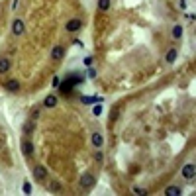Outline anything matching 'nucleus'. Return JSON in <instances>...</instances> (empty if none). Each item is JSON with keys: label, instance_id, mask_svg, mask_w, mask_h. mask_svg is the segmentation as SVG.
Returning <instances> with one entry per match:
<instances>
[{"label": "nucleus", "instance_id": "obj_22", "mask_svg": "<svg viewBox=\"0 0 196 196\" xmlns=\"http://www.w3.org/2000/svg\"><path fill=\"white\" fill-rule=\"evenodd\" d=\"M88 77H90V78H96V71H94L92 67H88Z\"/></svg>", "mask_w": 196, "mask_h": 196}, {"label": "nucleus", "instance_id": "obj_21", "mask_svg": "<svg viewBox=\"0 0 196 196\" xmlns=\"http://www.w3.org/2000/svg\"><path fill=\"white\" fill-rule=\"evenodd\" d=\"M133 194H145V190L139 188V186H133Z\"/></svg>", "mask_w": 196, "mask_h": 196}, {"label": "nucleus", "instance_id": "obj_16", "mask_svg": "<svg viewBox=\"0 0 196 196\" xmlns=\"http://www.w3.org/2000/svg\"><path fill=\"white\" fill-rule=\"evenodd\" d=\"M98 8L106 12V10H110V0H98Z\"/></svg>", "mask_w": 196, "mask_h": 196}, {"label": "nucleus", "instance_id": "obj_17", "mask_svg": "<svg viewBox=\"0 0 196 196\" xmlns=\"http://www.w3.org/2000/svg\"><path fill=\"white\" fill-rule=\"evenodd\" d=\"M173 37H175V39H180V37H183V27H180V26H175V27H173Z\"/></svg>", "mask_w": 196, "mask_h": 196}, {"label": "nucleus", "instance_id": "obj_4", "mask_svg": "<svg viewBox=\"0 0 196 196\" xmlns=\"http://www.w3.org/2000/svg\"><path fill=\"white\" fill-rule=\"evenodd\" d=\"M80 27H82V22H80L78 18H75V20H69V22H67L65 30L67 32H78Z\"/></svg>", "mask_w": 196, "mask_h": 196}, {"label": "nucleus", "instance_id": "obj_1", "mask_svg": "<svg viewBox=\"0 0 196 196\" xmlns=\"http://www.w3.org/2000/svg\"><path fill=\"white\" fill-rule=\"evenodd\" d=\"M85 78L80 77V75H71L69 78H63V82L59 85V90L63 92V94H69V92H73V88H75V85H80Z\"/></svg>", "mask_w": 196, "mask_h": 196}, {"label": "nucleus", "instance_id": "obj_12", "mask_svg": "<svg viewBox=\"0 0 196 196\" xmlns=\"http://www.w3.org/2000/svg\"><path fill=\"white\" fill-rule=\"evenodd\" d=\"M43 106H45V108H55V106H57V96L49 94V96L43 100Z\"/></svg>", "mask_w": 196, "mask_h": 196}, {"label": "nucleus", "instance_id": "obj_2", "mask_svg": "<svg viewBox=\"0 0 196 196\" xmlns=\"http://www.w3.org/2000/svg\"><path fill=\"white\" fill-rule=\"evenodd\" d=\"M194 175H196L194 163H186V165L183 167V176L186 178V180H192V178H194Z\"/></svg>", "mask_w": 196, "mask_h": 196}, {"label": "nucleus", "instance_id": "obj_15", "mask_svg": "<svg viewBox=\"0 0 196 196\" xmlns=\"http://www.w3.org/2000/svg\"><path fill=\"white\" fill-rule=\"evenodd\" d=\"M175 59H176V49H169V53H167L165 61H167V63H175Z\"/></svg>", "mask_w": 196, "mask_h": 196}, {"label": "nucleus", "instance_id": "obj_6", "mask_svg": "<svg viewBox=\"0 0 196 196\" xmlns=\"http://www.w3.org/2000/svg\"><path fill=\"white\" fill-rule=\"evenodd\" d=\"M63 57H65V47L55 45V47H53V51H51V59H53V61H61Z\"/></svg>", "mask_w": 196, "mask_h": 196}, {"label": "nucleus", "instance_id": "obj_24", "mask_svg": "<svg viewBox=\"0 0 196 196\" xmlns=\"http://www.w3.org/2000/svg\"><path fill=\"white\" fill-rule=\"evenodd\" d=\"M85 65H86V67H90V65H92V57H90V55L85 59Z\"/></svg>", "mask_w": 196, "mask_h": 196}, {"label": "nucleus", "instance_id": "obj_19", "mask_svg": "<svg viewBox=\"0 0 196 196\" xmlns=\"http://www.w3.org/2000/svg\"><path fill=\"white\" fill-rule=\"evenodd\" d=\"M92 114H94V116H100V114H102V106H100V102L92 108Z\"/></svg>", "mask_w": 196, "mask_h": 196}, {"label": "nucleus", "instance_id": "obj_5", "mask_svg": "<svg viewBox=\"0 0 196 196\" xmlns=\"http://www.w3.org/2000/svg\"><path fill=\"white\" fill-rule=\"evenodd\" d=\"M24 32H26L24 22H22V20H14V24H12V33H14V35H22Z\"/></svg>", "mask_w": 196, "mask_h": 196}, {"label": "nucleus", "instance_id": "obj_14", "mask_svg": "<svg viewBox=\"0 0 196 196\" xmlns=\"http://www.w3.org/2000/svg\"><path fill=\"white\" fill-rule=\"evenodd\" d=\"M10 59H0V73H6L8 69H10Z\"/></svg>", "mask_w": 196, "mask_h": 196}, {"label": "nucleus", "instance_id": "obj_8", "mask_svg": "<svg viewBox=\"0 0 196 196\" xmlns=\"http://www.w3.org/2000/svg\"><path fill=\"white\" fill-rule=\"evenodd\" d=\"M102 100H104V98L102 96H80V102H82V104H94V102H100V104H102Z\"/></svg>", "mask_w": 196, "mask_h": 196}, {"label": "nucleus", "instance_id": "obj_3", "mask_svg": "<svg viewBox=\"0 0 196 196\" xmlns=\"http://www.w3.org/2000/svg\"><path fill=\"white\" fill-rule=\"evenodd\" d=\"M80 186H82V188L94 186V175H92V173H85V175L80 176Z\"/></svg>", "mask_w": 196, "mask_h": 196}, {"label": "nucleus", "instance_id": "obj_7", "mask_svg": "<svg viewBox=\"0 0 196 196\" xmlns=\"http://www.w3.org/2000/svg\"><path fill=\"white\" fill-rule=\"evenodd\" d=\"M22 153H24V155L26 157H32L33 155V145H32V141H22Z\"/></svg>", "mask_w": 196, "mask_h": 196}, {"label": "nucleus", "instance_id": "obj_13", "mask_svg": "<svg viewBox=\"0 0 196 196\" xmlns=\"http://www.w3.org/2000/svg\"><path fill=\"white\" fill-rule=\"evenodd\" d=\"M165 194L167 196H180L183 194V188H178V186H169V188L165 190Z\"/></svg>", "mask_w": 196, "mask_h": 196}, {"label": "nucleus", "instance_id": "obj_11", "mask_svg": "<svg viewBox=\"0 0 196 196\" xmlns=\"http://www.w3.org/2000/svg\"><path fill=\"white\" fill-rule=\"evenodd\" d=\"M6 90L18 92V90H20V82L16 80V78H10V80H6Z\"/></svg>", "mask_w": 196, "mask_h": 196}, {"label": "nucleus", "instance_id": "obj_20", "mask_svg": "<svg viewBox=\"0 0 196 196\" xmlns=\"http://www.w3.org/2000/svg\"><path fill=\"white\" fill-rule=\"evenodd\" d=\"M24 194H32V184L24 183Z\"/></svg>", "mask_w": 196, "mask_h": 196}, {"label": "nucleus", "instance_id": "obj_10", "mask_svg": "<svg viewBox=\"0 0 196 196\" xmlns=\"http://www.w3.org/2000/svg\"><path fill=\"white\" fill-rule=\"evenodd\" d=\"M45 175H47V171H45V167H41V165H37V167L33 169V176H35L37 180H43Z\"/></svg>", "mask_w": 196, "mask_h": 196}, {"label": "nucleus", "instance_id": "obj_23", "mask_svg": "<svg viewBox=\"0 0 196 196\" xmlns=\"http://www.w3.org/2000/svg\"><path fill=\"white\" fill-rule=\"evenodd\" d=\"M61 85V78L59 77H53V86H59Z\"/></svg>", "mask_w": 196, "mask_h": 196}, {"label": "nucleus", "instance_id": "obj_18", "mask_svg": "<svg viewBox=\"0 0 196 196\" xmlns=\"http://www.w3.org/2000/svg\"><path fill=\"white\" fill-rule=\"evenodd\" d=\"M33 130H35V125H33L32 122H27V124H24V133H26V135L33 133Z\"/></svg>", "mask_w": 196, "mask_h": 196}, {"label": "nucleus", "instance_id": "obj_9", "mask_svg": "<svg viewBox=\"0 0 196 196\" xmlns=\"http://www.w3.org/2000/svg\"><path fill=\"white\" fill-rule=\"evenodd\" d=\"M92 145H94V147H102V145H104V137H102L100 131H94V133H92Z\"/></svg>", "mask_w": 196, "mask_h": 196}]
</instances>
